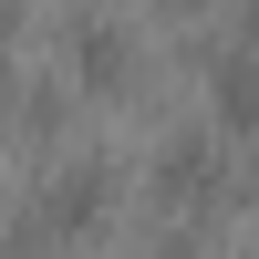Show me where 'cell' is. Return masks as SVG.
Returning <instances> with one entry per match:
<instances>
[{"label": "cell", "instance_id": "3957f363", "mask_svg": "<svg viewBox=\"0 0 259 259\" xmlns=\"http://www.w3.org/2000/svg\"><path fill=\"white\" fill-rule=\"evenodd\" d=\"M124 62H135V52H124V31H114V21H83V31H73V73L94 83V94H114V83H124Z\"/></svg>", "mask_w": 259, "mask_h": 259}, {"label": "cell", "instance_id": "277c9868", "mask_svg": "<svg viewBox=\"0 0 259 259\" xmlns=\"http://www.w3.org/2000/svg\"><path fill=\"white\" fill-rule=\"evenodd\" d=\"M156 177L177 187V197H197V187H207V145H197V135H177V145H166V166H156Z\"/></svg>", "mask_w": 259, "mask_h": 259}, {"label": "cell", "instance_id": "6da1fadb", "mask_svg": "<svg viewBox=\"0 0 259 259\" xmlns=\"http://www.w3.org/2000/svg\"><path fill=\"white\" fill-rule=\"evenodd\" d=\"M207 104H218V135H259V41L207 62Z\"/></svg>", "mask_w": 259, "mask_h": 259}, {"label": "cell", "instance_id": "7a4b0ae2", "mask_svg": "<svg viewBox=\"0 0 259 259\" xmlns=\"http://www.w3.org/2000/svg\"><path fill=\"white\" fill-rule=\"evenodd\" d=\"M104 187H114L104 166H73V177H52V187H41V228H62V239H83V228L104 218Z\"/></svg>", "mask_w": 259, "mask_h": 259}, {"label": "cell", "instance_id": "5b68a950", "mask_svg": "<svg viewBox=\"0 0 259 259\" xmlns=\"http://www.w3.org/2000/svg\"><path fill=\"white\" fill-rule=\"evenodd\" d=\"M156 11H197V0H156Z\"/></svg>", "mask_w": 259, "mask_h": 259}]
</instances>
